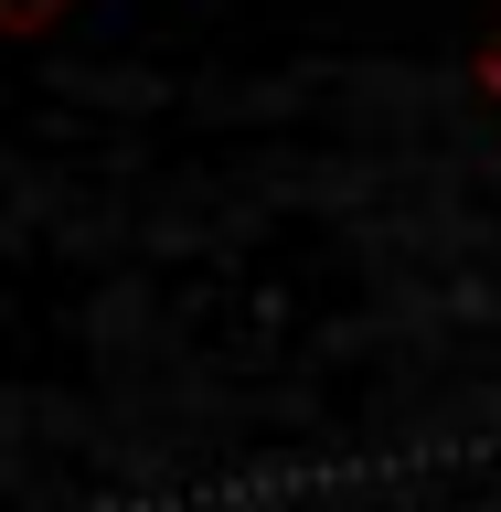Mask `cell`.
<instances>
[{
    "instance_id": "obj_1",
    "label": "cell",
    "mask_w": 501,
    "mask_h": 512,
    "mask_svg": "<svg viewBox=\"0 0 501 512\" xmlns=\"http://www.w3.org/2000/svg\"><path fill=\"white\" fill-rule=\"evenodd\" d=\"M75 0H0V32H43V22H64Z\"/></svg>"
},
{
    "instance_id": "obj_2",
    "label": "cell",
    "mask_w": 501,
    "mask_h": 512,
    "mask_svg": "<svg viewBox=\"0 0 501 512\" xmlns=\"http://www.w3.org/2000/svg\"><path fill=\"white\" fill-rule=\"evenodd\" d=\"M470 75H480V96H491V107H501V22L480 32V64H470Z\"/></svg>"
}]
</instances>
